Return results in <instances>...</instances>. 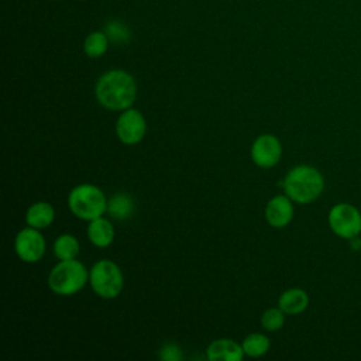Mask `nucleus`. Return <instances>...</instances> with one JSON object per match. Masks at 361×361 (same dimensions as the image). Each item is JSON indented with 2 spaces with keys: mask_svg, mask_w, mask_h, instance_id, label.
Here are the masks:
<instances>
[{
  "mask_svg": "<svg viewBox=\"0 0 361 361\" xmlns=\"http://www.w3.org/2000/svg\"><path fill=\"white\" fill-rule=\"evenodd\" d=\"M94 94L97 102L114 111L130 109L137 97V83L131 73L123 69H110L96 82Z\"/></svg>",
  "mask_w": 361,
  "mask_h": 361,
  "instance_id": "1",
  "label": "nucleus"
},
{
  "mask_svg": "<svg viewBox=\"0 0 361 361\" xmlns=\"http://www.w3.org/2000/svg\"><path fill=\"white\" fill-rule=\"evenodd\" d=\"M285 195H288L293 202L306 204L316 200L324 188L323 175L310 165H298L292 168L283 182Z\"/></svg>",
  "mask_w": 361,
  "mask_h": 361,
  "instance_id": "2",
  "label": "nucleus"
},
{
  "mask_svg": "<svg viewBox=\"0 0 361 361\" xmlns=\"http://www.w3.org/2000/svg\"><path fill=\"white\" fill-rule=\"evenodd\" d=\"M89 281V271L86 267L73 259H61L48 275L49 289L59 296H71L83 289Z\"/></svg>",
  "mask_w": 361,
  "mask_h": 361,
  "instance_id": "3",
  "label": "nucleus"
},
{
  "mask_svg": "<svg viewBox=\"0 0 361 361\" xmlns=\"http://www.w3.org/2000/svg\"><path fill=\"white\" fill-rule=\"evenodd\" d=\"M68 207L78 219L90 221L107 212V199L100 188L82 183L69 192Z\"/></svg>",
  "mask_w": 361,
  "mask_h": 361,
  "instance_id": "4",
  "label": "nucleus"
},
{
  "mask_svg": "<svg viewBox=\"0 0 361 361\" xmlns=\"http://www.w3.org/2000/svg\"><path fill=\"white\" fill-rule=\"evenodd\" d=\"M89 282L93 292L103 299L117 298L124 288L123 272L110 259H100L93 264L89 272Z\"/></svg>",
  "mask_w": 361,
  "mask_h": 361,
  "instance_id": "5",
  "label": "nucleus"
},
{
  "mask_svg": "<svg viewBox=\"0 0 361 361\" xmlns=\"http://www.w3.org/2000/svg\"><path fill=\"white\" fill-rule=\"evenodd\" d=\"M329 226L338 237L353 240L361 233V213L353 204L338 203L329 212Z\"/></svg>",
  "mask_w": 361,
  "mask_h": 361,
  "instance_id": "6",
  "label": "nucleus"
},
{
  "mask_svg": "<svg viewBox=\"0 0 361 361\" xmlns=\"http://www.w3.org/2000/svg\"><path fill=\"white\" fill-rule=\"evenodd\" d=\"M147 131V121L137 109H126L116 121V134L126 145L138 144Z\"/></svg>",
  "mask_w": 361,
  "mask_h": 361,
  "instance_id": "7",
  "label": "nucleus"
},
{
  "mask_svg": "<svg viewBox=\"0 0 361 361\" xmlns=\"http://www.w3.org/2000/svg\"><path fill=\"white\" fill-rule=\"evenodd\" d=\"M45 238L34 227H25L20 230L14 238V250L20 259L24 262H38L45 254Z\"/></svg>",
  "mask_w": 361,
  "mask_h": 361,
  "instance_id": "8",
  "label": "nucleus"
},
{
  "mask_svg": "<svg viewBox=\"0 0 361 361\" xmlns=\"http://www.w3.org/2000/svg\"><path fill=\"white\" fill-rule=\"evenodd\" d=\"M250 155L257 166L272 168L282 157L281 141L272 134H261L254 140Z\"/></svg>",
  "mask_w": 361,
  "mask_h": 361,
  "instance_id": "9",
  "label": "nucleus"
},
{
  "mask_svg": "<svg viewBox=\"0 0 361 361\" xmlns=\"http://www.w3.org/2000/svg\"><path fill=\"white\" fill-rule=\"evenodd\" d=\"M288 195L274 196L265 207V219L275 228L286 227L293 219V204Z\"/></svg>",
  "mask_w": 361,
  "mask_h": 361,
  "instance_id": "10",
  "label": "nucleus"
},
{
  "mask_svg": "<svg viewBox=\"0 0 361 361\" xmlns=\"http://www.w3.org/2000/svg\"><path fill=\"white\" fill-rule=\"evenodd\" d=\"M244 355L243 345L231 338H217L206 350L209 361H241Z\"/></svg>",
  "mask_w": 361,
  "mask_h": 361,
  "instance_id": "11",
  "label": "nucleus"
},
{
  "mask_svg": "<svg viewBox=\"0 0 361 361\" xmlns=\"http://www.w3.org/2000/svg\"><path fill=\"white\" fill-rule=\"evenodd\" d=\"M86 234H87L89 241L93 245H96L99 248H104V247H109L114 240V227L110 220L100 216V217L89 221Z\"/></svg>",
  "mask_w": 361,
  "mask_h": 361,
  "instance_id": "12",
  "label": "nucleus"
},
{
  "mask_svg": "<svg viewBox=\"0 0 361 361\" xmlns=\"http://www.w3.org/2000/svg\"><path fill=\"white\" fill-rule=\"evenodd\" d=\"M309 305L307 293L300 288H290L281 293L278 299V306L285 312V314H299Z\"/></svg>",
  "mask_w": 361,
  "mask_h": 361,
  "instance_id": "13",
  "label": "nucleus"
},
{
  "mask_svg": "<svg viewBox=\"0 0 361 361\" xmlns=\"http://www.w3.org/2000/svg\"><path fill=\"white\" fill-rule=\"evenodd\" d=\"M55 219V210L48 202H35L25 213V221L34 228H47Z\"/></svg>",
  "mask_w": 361,
  "mask_h": 361,
  "instance_id": "14",
  "label": "nucleus"
},
{
  "mask_svg": "<svg viewBox=\"0 0 361 361\" xmlns=\"http://www.w3.org/2000/svg\"><path fill=\"white\" fill-rule=\"evenodd\" d=\"M107 212L116 220L130 219L134 213V200L127 193H116L107 200Z\"/></svg>",
  "mask_w": 361,
  "mask_h": 361,
  "instance_id": "15",
  "label": "nucleus"
},
{
  "mask_svg": "<svg viewBox=\"0 0 361 361\" xmlns=\"http://www.w3.org/2000/svg\"><path fill=\"white\" fill-rule=\"evenodd\" d=\"M110 39L104 31L90 32L83 42V51L89 58H100L106 54Z\"/></svg>",
  "mask_w": 361,
  "mask_h": 361,
  "instance_id": "16",
  "label": "nucleus"
},
{
  "mask_svg": "<svg viewBox=\"0 0 361 361\" xmlns=\"http://www.w3.org/2000/svg\"><path fill=\"white\" fill-rule=\"evenodd\" d=\"M54 254L58 259H73L79 254V241L72 234H61L54 243Z\"/></svg>",
  "mask_w": 361,
  "mask_h": 361,
  "instance_id": "17",
  "label": "nucleus"
},
{
  "mask_svg": "<svg viewBox=\"0 0 361 361\" xmlns=\"http://www.w3.org/2000/svg\"><path fill=\"white\" fill-rule=\"evenodd\" d=\"M241 345H243V350H244L245 355H248V357H261V355L268 353L271 341L265 334L251 333L243 340Z\"/></svg>",
  "mask_w": 361,
  "mask_h": 361,
  "instance_id": "18",
  "label": "nucleus"
},
{
  "mask_svg": "<svg viewBox=\"0 0 361 361\" xmlns=\"http://www.w3.org/2000/svg\"><path fill=\"white\" fill-rule=\"evenodd\" d=\"M103 31L109 37L110 42L117 44V45L127 44L131 38V31H130L128 25L120 20H109L104 24Z\"/></svg>",
  "mask_w": 361,
  "mask_h": 361,
  "instance_id": "19",
  "label": "nucleus"
},
{
  "mask_svg": "<svg viewBox=\"0 0 361 361\" xmlns=\"http://www.w3.org/2000/svg\"><path fill=\"white\" fill-rule=\"evenodd\" d=\"M285 323V312L278 307L267 309L261 316V324L268 331H276L279 330Z\"/></svg>",
  "mask_w": 361,
  "mask_h": 361,
  "instance_id": "20",
  "label": "nucleus"
},
{
  "mask_svg": "<svg viewBox=\"0 0 361 361\" xmlns=\"http://www.w3.org/2000/svg\"><path fill=\"white\" fill-rule=\"evenodd\" d=\"M159 358L165 361H178L182 358V351L176 344H165L159 351Z\"/></svg>",
  "mask_w": 361,
  "mask_h": 361,
  "instance_id": "21",
  "label": "nucleus"
}]
</instances>
